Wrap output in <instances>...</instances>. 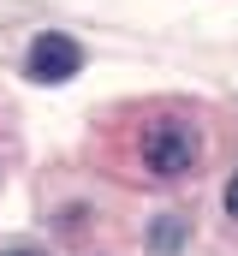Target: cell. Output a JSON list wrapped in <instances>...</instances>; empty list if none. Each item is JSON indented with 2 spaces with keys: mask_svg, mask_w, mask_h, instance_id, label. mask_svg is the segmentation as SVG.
<instances>
[{
  "mask_svg": "<svg viewBox=\"0 0 238 256\" xmlns=\"http://www.w3.org/2000/svg\"><path fill=\"white\" fill-rule=\"evenodd\" d=\"M226 214L238 220V173H232V185H226Z\"/></svg>",
  "mask_w": 238,
  "mask_h": 256,
  "instance_id": "obj_4",
  "label": "cell"
},
{
  "mask_svg": "<svg viewBox=\"0 0 238 256\" xmlns=\"http://www.w3.org/2000/svg\"><path fill=\"white\" fill-rule=\"evenodd\" d=\"M202 161V131L184 120H155L143 131V167L155 179H190Z\"/></svg>",
  "mask_w": 238,
  "mask_h": 256,
  "instance_id": "obj_1",
  "label": "cell"
},
{
  "mask_svg": "<svg viewBox=\"0 0 238 256\" xmlns=\"http://www.w3.org/2000/svg\"><path fill=\"white\" fill-rule=\"evenodd\" d=\"M0 256H48V250H36V244H12V250H0Z\"/></svg>",
  "mask_w": 238,
  "mask_h": 256,
  "instance_id": "obj_5",
  "label": "cell"
},
{
  "mask_svg": "<svg viewBox=\"0 0 238 256\" xmlns=\"http://www.w3.org/2000/svg\"><path fill=\"white\" fill-rule=\"evenodd\" d=\"M24 72H30L36 84H66V78L84 72V48H78L72 36H60V30H42V36L30 42V54H24Z\"/></svg>",
  "mask_w": 238,
  "mask_h": 256,
  "instance_id": "obj_2",
  "label": "cell"
},
{
  "mask_svg": "<svg viewBox=\"0 0 238 256\" xmlns=\"http://www.w3.org/2000/svg\"><path fill=\"white\" fill-rule=\"evenodd\" d=\"M155 244H161V250H173V244H178V214H161V226H155Z\"/></svg>",
  "mask_w": 238,
  "mask_h": 256,
  "instance_id": "obj_3",
  "label": "cell"
}]
</instances>
